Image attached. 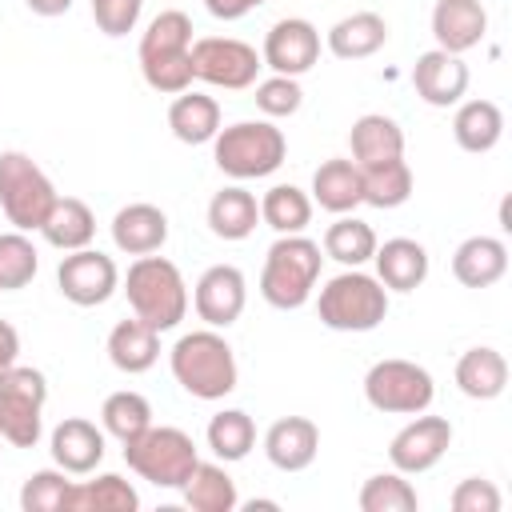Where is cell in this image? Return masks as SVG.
<instances>
[{"label": "cell", "instance_id": "c3c4849f", "mask_svg": "<svg viewBox=\"0 0 512 512\" xmlns=\"http://www.w3.org/2000/svg\"><path fill=\"white\" fill-rule=\"evenodd\" d=\"M256 508H280V504H276V500H252L248 512H256Z\"/></svg>", "mask_w": 512, "mask_h": 512}, {"label": "cell", "instance_id": "9c48e42d", "mask_svg": "<svg viewBox=\"0 0 512 512\" xmlns=\"http://www.w3.org/2000/svg\"><path fill=\"white\" fill-rule=\"evenodd\" d=\"M44 400H48V380L40 368L12 364L0 376V436L12 448H32L40 440Z\"/></svg>", "mask_w": 512, "mask_h": 512}, {"label": "cell", "instance_id": "277c9868", "mask_svg": "<svg viewBox=\"0 0 512 512\" xmlns=\"http://www.w3.org/2000/svg\"><path fill=\"white\" fill-rule=\"evenodd\" d=\"M320 244L292 232V236H280L268 256H264V272H260V296L280 308V312H292L300 304H308L316 280H320Z\"/></svg>", "mask_w": 512, "mask_h": 512}, {"label": "cell", "instance_id": "ab89813d", "mask_svg": "<svg viewBox=\"0 0 512 512\" xmlns=\"http://www.w3.org/2000/svg\"><path fill=\"white\" fill-rule=\"evenodd\" d=\"M36 268H40L36 244L24 232H4L0 236V292L28 288L32 276H36Z\"/></svg>", "mask_w": 512, "mask_h": 512}, {"label": "cell", "instance_id": "83f0119b", "mask_svg": "<svg viewBox=\"0 0 512 512\" xmlns=\"http://www.w3.org/2000/svg\"><path fill=\"white\" fill-rule=\"evenodd\" d=\"M40 232H44V240H48L52 248L76 252V248H88V244H92V236H96V216H92V208H88L84 200H76V196H56V204H52V212L44 216Z\"/></svg>", "mask_w": 512, "mask_h": 512}, {"label": "cell", "instance_id": "7dc6e473", "mask_svg": "<svg viewBox=\"0 0 512 512\" xmlns=\"http://www.w3.org/2000/svg\"><path fill=\"white\" fill-rule=\"evenodd\" d=\"M36 16H64L72 8V0H24Z\"/></svg>", "mask_w": 512, "mask_h": 512}, {"label": "cell", "instance_id": "5bb4252c", "mask_svg": "<svg viewBox=\"0 0 512 512\" xmlns=\"http://www.w3.org/2000/svg\"><path fill=\"white\" fill-rule=\"evenodd\" d=\"M260 60L276 72V76H304L316 60H320V32L312 20L304 16H284L268 28L264 36V52Z\"/></svg>", "mask_w": 512, "mask_h": 512}, {"label": "cell", "instance_id": "f546056e", "mask_svg": "<svg viewBox=\"0 0 512 512\" xmlns=\"http://www.w3.org/2000/svg\"><path fill=\"white\" fill-rule=\"evenodd\" d=\"M452 136L464 152H492L504 136V112L492 100H464L452 116Z\"/></svg>", "mask_w": 512, "mask_h": 512}, {"label": "cell", "instance_id": "7a4b0ae2", "mask_svg": "<svg viewBox=\"0 0 512 512\" xmlns=\"http://www.w3.org/2000/svg\"><path fill=\"white\" fill-rule=\"evenodd\" d=\"M172 376L176 384L196 396V400H224L236 388V356L232 344L216 332V328H200V332H184L172 344Z\"/></svg>", "mask_w": 512, "mask_h": 512}, {"label": "cell", "instance_id": "f35d334b", "mask_svg": "<svg viewBox=\"0 0 512 512\" xmlns=\"http://www.w3.org/2000/svg\"><path fill=\"white\" fill-rule=\"evenodd\" d=\"M416 488L404 480V472H380L368 476L360 488V508L364 512H416Z\"/></svg>", "mask_w": 512, "mask_h": 512}, {"label": "cell", "instance_id": "52a82bcc", "mask_svg": "<svg viewBox=\"0 0 512 512\" xmlns=\"http://www.w3.org/2000/svg\"><path fill=\"white\" fill-rule=\"evenodd\" d=\"M124 460L140 480H148L156 488H184V480L200 464L192 436L184 428H168V424H160V428L148 424L136 440H128Z\"/></svg>", "mask_w": 512, "mask_h": 512}, {"label": "cell", "instance_id": "f6af8a7d", "mask_svg": "<svg viewBox=\"0 0 512 512\" xmlns=\"http://www.w3.org/2000/svg\"><path fill=\"white\" fill-rule=\"evenodd\" d=\"M264 0H204V8L216 16V20H240L248 16L252 8H260Z\"/></svg>", "mask_w": 512, "mask_h": 512}, {"label": "cell", "instance_id": "30bf717a", "mask_svg": "<svg viewBox=\"0 0 512 512\" xmlns=\"http://www.w3.org/2000/svg\"><path fill=\"white\" fill-rule=\"evenodd\" d=\"M432 396H436L432 372L412 364V360H376L364 376V400L376 412H388V416L428 412Z\"/></svg>", "mask_w": 512, "mask_h": 512}, {"label": "cell", "instance_id": "603a6c76", "mask_svg": "<svg viewBox=\"0 0 512 512\" xmlns=\"http://www.w3.org/2000/svg\"><path fill=\"white\" fill-rule=\"evenodd\" d=\"M312 200L332 212V216H344L352 212L356 204H364V184H360V164L356 160H324L312 176Z\"/></svg>", "mask_w": 512, "mask_h": 512}, {"label": "cell", "instance_id": "ba28073f", "mask_svg": "<svg viewBox=\"0 0 512 512\" xmlns=\"http://www.w3.org/2000/svg\"><path fill=\"white\" fill-rule=\"evenodd\" d=\"M56 204V188L28 152H0V208L16 232H32Z\"/></svg>", "mask_w": 512, "mask_h": 512}, {"label": "cell", "instance_id": "b9f144b4", "mask_svg": "<svg viewBox=\"0 0 512 512\" xmlns=\"http://www.w3.org/2000/svg\"><path fill=\"white\" fill-rule=\"evenodd\" d=\"M300 104H304V92L296 76H268L256 84V108L264 116H292L300 112Z\"/></svg>", "mask_w": 512, "mask_h": 512}, {"label": "cell", "instance_id": "74e56055", "mask_svg": "<svg viewBox=\"0 0 512 512\" xmlns=\"http://www.w3.org/2000/svg\"><path fill=\"white\" fill-rule=\"evenodd\" d=\"M100 420H104V432L108 436H116L120 444H128V440H136L148 424H152V404L140 396V392H112L108 400H104V408H100Z\"/></svg>", "mask_w": 512, "mask_h": 512}, {"label": "cell", "instance_id": "f1b7e54d", "mask_svg": "<svg viewBox=\"0 0 512 512\" xmlns=\"http://www.w3.org/2000/svg\"><path fill=\"white\" fill-rule=\"evenodd\" d=\"M456 384L468 400H496L508 388V360L488 344L468 348L456 364Z\"/></svg>", "mask_w": 512, "mask_h": 512}, {"label": "cell", "instance_id": "d590c367", "mask_svg": "<svg viewBox=\"0 0 512 512\" xmlns=\"http://www.w3.org/2000/svg\"><path fill=\"white\" fill-rule=\"evenodd\" d=\"M260 220L280 232V236H292V232H304L308 220H312V200L308 192H300L296 184H276L264 192L260 200Z\"/></svg>", "mask_w": 512, "mask_h": 512}, {"label": "cell", "instance_id": "681fc988", "mask_svg": "<svg viewBox=\"0 0 512 512\" xmlns=\"http://www.w3.org/2000/svg\"><path fill=\"white\" fill-rule=\"evenodd\" d=\"M0 440H4V436H0Z\"/></svg>", "mask_w": 512, "mask_h": 512}, {"label": "cell", "instance_id": "6da1fadb", "mask_svg": "<svg viewBox=\"0 0 512 512\" xmlns=\"http://www.w3.org/2000/svg\"><path fill=\"white\" fill-rule=\"evenodd\" d=\"M140 72L148 80V88L164 92V96H180L184 88H192L196 72H192V20L180 8H168L160 16H152V24L140 36Z\"/></svg>", "mask_w": 512, "mask_h": 512}, {"label": "cell", "instance_id": "7402d4cb", "mask_svg": "<svg viewBox=\"0 0 512 512\" xmlns=\"http://www.w3.org/2000/svg\"><path fill=\"white\" fill-rule=\"evenodd\" d=\"M508 272V244L496 236H468L452 252V276L464 288H492Z\"/></svg>", "mask_w": 512, "mask_h": 512}, {"label": "cell", "instance_id": "cb8c5ba5", "mask_svg": "<svg viewBox=\"0 0 512 512\" xmlns=\"http://www.w3.org/2000/svg\"><path fill=\"white\" fill-rule=\"evenodd\" d=\"M156 356H160V332H156L152 324H144L140 316L120 320V324L108 332V360H112L120 372H128V376L148 372V368L156 364Z\"/></svg>", "mask_w": 512, "mask_h": 512}, {"label": "cell", "instance_id": "8d00e7d4", "mask_svg": "<svg viewBox=\"0 0 512 512\" xmlns=\"http://www.w3.org/2000/svg\"><path fill=\"white\" fill-rule=\"evenodd\" d=\"M252 444H256V424H252L248 412L224 408V412H216V416L208 420V448H212L224 464L244 460V456L252 452Z\"/></svg>", "mask_w": 512, "mask_h": 512}, {"label": "cell", "instance_id": "5b68a950", "mask_svg": "<svg viewBox=\"0 0 512 512\" xmlns=\"http://www.w3.org/2000/svg\"><path fill=\"white\" fill-rule=\"evenodd\" d=\"M212 160L224 176L232 180H260L272 176L284 156H288V140L272 120H240L216 132L212 140Z\"/></svg>", "mask_w": 512, "mask_h": 512}, {"label": "cell", "instance_id": "44dd1931", "mask_svg": "<svg viewBox=\"0 0 512 512\" xmlns=\"http://www.w3.org/2000/svg\"><path fill=\"white\" fill-rule=\"evenodd\" d=\"M168 240V216L156 204H128L112 216V244L128 256L160 252Z\"/></svg>", "mask_w": 512, "mask_h": 512}, {"label": "cell", "instance_id": "bcb514c9", "mask_svg": "<svg viewBox=\"0 0 512 512\" xmlns=\"http://www.w3.org/2000/svg\"><path fill=\"white\" fill-rule=\"evenodd\" d=\"M16 356H20V332L8 320H0V376L16 364Z\"/></svg>", "mask_w": 512, "mask_h": 512}, {"label": "cell", "instance_id": "ffe728a7", "mask_svg": "<svg viewBox=\"0 0 512 512\" xmlns=\"http://www.w3.org/2000/svg\"><path fill=\"white\" fill-rule=\"evenodd\" d=\"M372 260H376V280L392 292H412L428 280V252H424V244H416L408 236H392V240L376 244Z\"/></svg>", "mask_w": 512, "mask_h": 512}, {"label": "cell", "instance_id": "e0dca14e", "mask_svg": "<svg viewBox=\"0 0 512 512\" xmlns=\"http://www.w3.org/2000/svg\"><path fill=\"white\" fill-rule=\"evenodd\" d=\"M48 452H52L56 468H64L68 476H88L104 460V432L84 416H68L52 428Z\"/></svg>", "mask_w": 512, "mask_h": 512}, {"label": "cell", "instance_id": "9a60e30c", "mask_svg": "<svg viewBox=\"0 0 512 512\" xmlns=\"http://www.w3.org/2000/svg\"><path fill=\"white\" fill-rule=\"evenodd\" d=\"M192 304H196V316H200L208 328H228V324H236L240 312H244V304H248L244 272H240L236 264H212V268L196 280Z\"/></svg>", "mask_w": 512, "mask_h": 512}, {"label": "cell", "instance_id": "4dcf8cb0", "mask_svg": "<svg viewBox=\"0 0 512 512\" xmlns=\"http://www.w3.org/2000/svg\"><path fill=\"white\" fill-rule=\"evenodd\" d=\"M348 144H352V160L360 168L368 164H380V160H392V156H404V132L392 116H380V112H368L352 124L348 132Z\"/></svg>", "mask_w": 512, "mask_h": 512}, {"label": "cell", "instance_id": "4fadbf2b", "mask_svg": "<svg viewBox=\"0 0 512 512\" xmlns=\"http://www.w3.org/2000/svg\"><path fill=\"white\" fill-rule=\"evenodd\" d=\"M448 444H452V424H448L444 416H420V412H416V420L404 424V428L392 436L388 460H392L396 472L420 476V472H428V468L440 464V456L448 452Z\"/></svg>", "mask_w": 512, "mask_h": 512}, {"label": "cell", "instance_id": "ac0fdd59", "mask_svg": "<svg viewBox=\"0 0 512 512\" xmlns=\"http://www.w3.org/2000/svg\"><path fill=\"white\" fill-rule=\"evenodd\" d=\"M320 452V428L308 416H280L264 432V456L280 472H304Z\"/></svg>", "mask_w": 512, "mask_h": 512}, {"label": "cell", "instance_id": "836d02e7", "mask_svg": "<svg viewBox=\"0 0 512 512\" xmlns=\"http://www.w3.org/2000/svg\"><path fill=\"white\" fill-rule=\"evenodd\" d=\"M360 184H364V204L400 208L412 196V168L404 164V156H392V160L360 168Z\"/></svg>", "mask_w": 512, "mask_h": 512}, {"label": "cell", "instance_id": "4316f807", "mask_svg": "<svg viewBox=\"0 0 512 512\" xmlns=\"http://www.w3.org/2000/svg\"><path fill=\"white\" fill-rule=\"evenodd\" d=\"M256 220H260V204L248 188L232 184V188H220L212 200H208V228L212 236L220 240H248L256 232Z\"/></svg>", "mask_w": 512, "mask_h": 512}, {"label": "cell", "instance_id": "8992f818", "mask_svg": "<svg viewBox=\"0 0 512 512\" xmlns=\"http://www.w3.org/2000/svg\"><path fill=\"white\" fill-rule=\"evenodd\" d=\"M316 312L332 332H372L388 316V288L376 276L348 268L320 288Z\"/></svg>", "mask_w": 512, "mask_h": 512}, {"label": "cell", "instance_id": "d6a6232c", "mask_svg": "<svg viewBox=\"0 0 512 512\" xmlns=\"http://www.w3.org/2000/svg\"><path fill=\"white\" fill-rule=\"evenodd\" d=\"M184 504L192 512H232L240 504L236 496V480L224 472V464H196L192 476L184 480Z\"/></svg>", "mask_w": 512, "mask_h": 512}, {"label": "cell", "instance_id": "d6986e66", "mask_svg": "<svg viewBox=\"0 0 512 512\" xmlns=\"http://www.w3.org/2000/svg\"><path fill=\"white\" fill-rule=\"evenodd\" d=\"M488 32V12L480 0H436L432 8V36L436 48L460 56L468 48H476Z\"/></svg>", "mask_w": 512, "mask_h": 512}, {"label": "cell", "instance_id": "7c38bea8", "mask_svg": "<svg viewBox=\"0 0 512 512\" xmlns=\"http://www.w3.org/2000/svg\"><path fill=\"white\" fill-rule=\"evenodd\" d=\"M56 284H60L64 300H72L76 308H96L120 288V272H116L112 256H104L96 248H76L60 260Z\"/></svg>", "mask_w": 512, "mask_h": 512}, {"label": "cell", "instance_id": "7bdbcfd3", "mask_svg": "<svg viewBox=\"0 0 512 512\" xmlns=\"http://www.w3.org/2000/svg\"><path fill=\"white\" fill-rule=\"evenodd\" d=\"M144 0H92V20L104 36H128L140 20Z\"/></svg>", "mask_w": 512, "mask_h": 512}, {"label": "cell", "instance_id": "484cf974", "mask_svg": "<svg viewBox=\"0 0 512 512\" xmlns=\"http://www.w3.org/2000/svg\"><path fill=\"white\" fill-rule=\"evenodd\" d=\"M168 128L180 144H208L220 132V104L204 92L184 88L168 108Z\"/></svg>", "mask_w": 512, "mask_h": 512}, {"label": "cell", "instance_id": "3957f363", "mask_svg": "<svg viewBox=\"0 0 512 512\" xmlns=\"http://www.w3.org/2000/svg\"><path fill=\"white\" fill-rule=\"evenodd\" d=\"M124 292L132 304V316H140L144 324H152L156 332H168L184 320L188 312V284L180 276V268L164 256H140L128 276H124Z\"/></svg>", "mask_w": 512, "mask_h": 512}, {"label": "cell", "instance_id": "1f68e13d", "mask_svg": "<svg viewBox=\"0 0 512 512\" xmlns=\"http://www.w3.org/2000/svg\"><path fill=\"white\" fill-rule=\"evenodd\" d=\"M136 508H140L136 488L116 472H104L96 480L72 484L68 504H64V512H136Z\"/></svg>", "mask_w": 512, "mask_h": 512}, {"label": "cell", "instance_id": "e575fe53", "mask_svg": "<svg viewBox=\"0 0 512 512\" xmlns=\"http://www.w3.org/2000/svg\"><path fill=\"white\" fill-rule=\"evenodd\" d=\"M372 252H376V232H372V224H364V220H356V216H348V212H344L336 224H328V232H324V256H332L336 264L360 268V264L372 260Z\"/></svg>", "mask_w": 512, "mask_h": 512}, {"label": "cell", "instance_id": "60d3db41", "mask_svg": "<svg viewBox=\"0 0 512 512\" xmlns=\"http://www.w3.org/2000/svg\"><path fill=\"white\" fill-rule=\"evenodd\" d=\"M68 492H72V480H68L64 468H40V472H32L24 480L20 508L24 512H64Z\"/></svg>", "mask_w": 512, "mask_h": 512}, {"label": "cell", "instance_id": "2e32d148", "mask_svg": "<svg viewBox=\"0 0 512 512\" xmlns=\"http://www.w3.org/2000/svg\"><path fill=\"white\" fill-rule=\"evenodd\" d=\"M412 84H416V96L424 104L448 108L468 92V64L460 56L444 52V48L420 52L416 64H412Z\"/></svg>", "mask_w": 512, "mask_h": 512}, {"label": "cell", "instance_id": "d4e9b609", "mask_svg": "<svg viewBox=\"0 0 512 512\" xmlns=\"http://www.w3.org/2000/svg\"><path fill=\"white\" fill-rule=\"evenodd\" d=\"M388 40V24L380 12H352L328 28V52L336 60H364L380 52Z\"/></svg>", "mask_w": 512, "mask_h": 512}, {"label": "cell", "instance_id": "ee69618b", "mask_svg": "<svg viewBox=\"0 0 512 512\" xmlns=\"http://www.w3.org/2000/svg\"><path fill=\"white\" fill-rule=\"evenodd\" d=\"M452 508L456 512H500V492H496L492 480L468 476L452 488Z\"/></svg>", "mask_w": 512, "mask_h": 512}, {"label": "cell", "instance_id": "8fae6325", "mask_svg": "<svg viewBox=\"0 0 512 512\" xmlns=\"http://www.w3.org/2000/svg\"><path fill=\"white\" fill-rule=\"evenodd\" d=\"M264 68L260 52L236 36H204L192 40V72L196 80L212 84V88H228L240 92L248 84H256V72Z\"/></svg>", "mask_w": 512, "mask_h": 512}]
</instances>
